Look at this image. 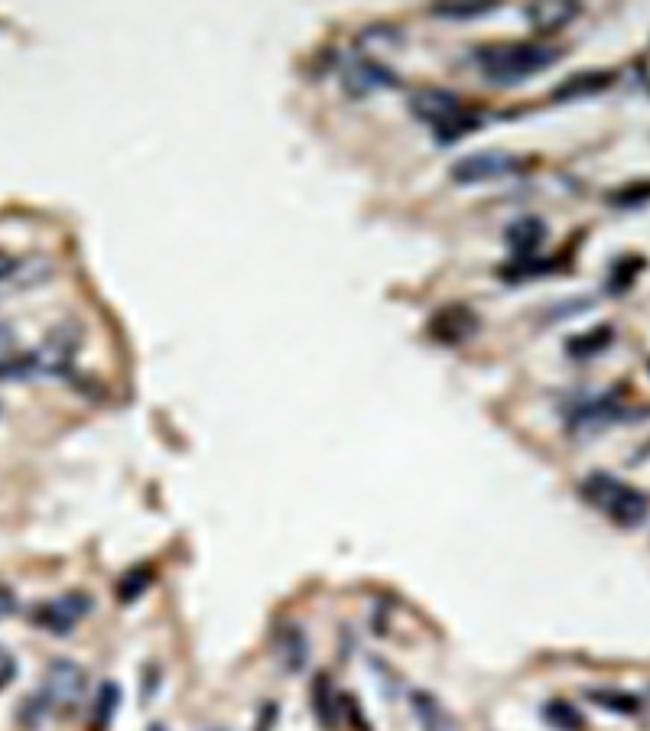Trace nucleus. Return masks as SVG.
Masks as SVG:
<instances>
[{"mask_svg": "<svg viewBox=\"0 0 650 731\" xmlns=\"http://www.w3.org/2000/svg\"><path fill=\"white\" fill-rule=\"evenodd\" d=\"M88 598L85 595H59V598H49L36 611H33V624L39 631H49V634H69L78 621L88 615Z\"/></svg>", "mask_w": 650, "mask_h": 731, "instance_id": "obj_7", "label": "nucleus"}, {"mask_svg": "<svg viewBox=\"0 0 650 731\" xmlns=\"http://www.w3.org/2000/svg\"><path fill=\"white\" fill-rule=\"evenodd\" d=\"M413 712H416V719H420L423 731H455L452 715H449L446 709H442L433 696L413 693Z\"/></svg>", "mask_w": 650, "mask_h": 731, "instance_id": "obj_13", "label": "nucleus"}, {"mask_svg": "<svg viewBox=\"0 0 650 731\" xmlns=\"http://www.w3.org/2000/svg\"><path fill=\"white\" fill-rule=\"evenodd\" d=\"M576 13H579L576 4H533V7H527V20L537 26L540 33H553V30H563Z\"/></svg>", "mask_w": 650, "mask_h": 731, "instance_id": "obj_11", "label": "nucleus"}, {"mask_svg": "<svg viewBox=\"0 0 650 731\" xmlns=\"http://www.w3.org/2000/svg\"><path fill=\"white\" fill-rule=\"evenodd\" d=\"M585 699L598 709L618 712V715H641L644 712V699L634 696V693H624V689H589Z\"/></svg>", "mask_w": 650, "mask_h": 731, "instance_id": "obj_10", "label": "nucleus"}, {"mask_svg": "<svg viewBox=\"0 0 650 731\" xmlns=\"http://www.w3.org/2000/svg\"><path fill=\"white\" fill-rule=\"evenodd\" d=\"M75 351H78V329L75 325H59L56 332H49V338L33 355H26L23 361L13 364L10 374H39V377L65 374L72 368Z\"/></svg>", "mask_w": 650, "mask_h": 731, "instance_id": "obj_4", "label": "nucleus"}, {"mask_svg": "<svg viewBox=\"0 0 650 731\" xmlns=\"http://www.w3.org/2000/svg\"><path fill=\"white\" fill-rule=\"evenodd\" d=\"M546 719H550L553 725H559V728H566V731H579V715L572 712L566 702H553L550 706V712H546Z\"/></svg>", "mask_w": 650, "mask_h": 731, "instance_id": "obj_18", "label": "nucleus"}, {"mask_svg": "<svg viewBox=\"0 0 650 731\" xmlns=\"http://www.w3.org/2000/svg\"><path fill=\"white\" fill-rule=\"evenodd\" d=\"M10 611H13V592L0 585V618H7Z\"/></svg>", "mask_w": 650, "mask_h": 731, "instance_id": "obj_20", "label": "nucleus"}, {"mask_svg": "<svg viewBox=\"0 0 650 731\" xmlns=\"http://www.w3.org/2000/svg\"><path fill=\"white\" fill-rule=\"evenodd\" d=\"M13 676H17V660H13L4 647H0V689H4Z\"/></svg>", "mask_w": 650, "mask_h": 731, "instance_id": "obj_19", "label": "nucleus"}, {"mask_svg": "<svg viewBox=\"0 0 650 731\" xmlns=\"http://www.w3.org/2000/svg\"><path fill=\"white\" fill-rule=\"evenodd\" d=\"M540 241H543V225H540V221L524 218V221H517V225L511 228V244H514L517 254L533 251V247H540Z\"/></svg>", "mask_w": 650, "mask_h": 731, "instance_id": "obj_15", "label": "nucleus"}, {"mask_svg": "<svg viewBox=\"0 0 650 731\" xmlns=\"http://www.w3.org/2000/svg\"><path fill=\"white\" fill-rule=\"evenodd\" d=\"M316 712H319V722L329 728V731H348L351 722L364 725L361 722V712L355 706V699H348L345 693H338V689L329 680H319L316 683Z\"/></svg>", "mask_w": 650, "mask_h": 731, "instance_id": "obj_8", "label": "nucleus"}, {"mask_svg": "<svg viewBox=\"0 0 650 731\" xmlns=\"http://www.w3.org/2000/svg\"><path fill=\"white\" fill-rule=\"evenodd\" d=\"M277 660L293 673L306 667V637L299 628H293V624H286L277 634Z\"/></svg>", "mask_w": 650, "mask_h": 731, "instance_id": "obj_12", "label": "nucleus"}, {"mask_svg": "<svg viewBox=\"0 0 650 731\" xmlns=\"http://www.w3.org/2000/svg\"><path fill=\"white\" fill-rule=\"evenodd\" d=\"M85 686H88V676L78 663L56 660L46 673V686H43V693H39V699H43L46 712H69L82 702Z\"/></svg>", "mask_w": 650, "mask_h": 731, "instance_id": "obj_5", "label": "nucleus"}, {"mask_svg": "<svg viewBox=\"0 0 650 731\" xmlns=\"http://www.w3.org/2000/svg\"><path fill=\"white\" fill-rule=\"evenodd\" d=\"M556 62H559V49L537 46V43H498V46L478 49V69L494 85H517L530 75L546 72Z\"/></svg>", "mask_w": 650, "mask_h": 731, "instance_id": "obj_1", "label": "nucleus"}, {"mask_svg": "<svg viewBox=\"0 0 650 731\" xmlns=\"http://www.w3.org/2000/svg\"><path fill=\"white\" fill-rule=\"evenodd\" d=\"M611 82H615V75L611 72H582V75L566 78V82L553 91V98L556 101H576L585 95H598V91H605Z\"/></svg>", "mask_w": 650, "mask_h": 731, "instance_id": "obj_9", "label": "nucleus"}, {"mask_svg": "<svg viewBox=\"0 0 650 731\" xmlns=\"http://www.w3.org/2000/svg\"><path fill=\"white\" fill-rule=\"evenodd\" d=\"M390 85V75L381 69V65L374 62H355L348 72V88L355 91H374V88H384Z\"/></svg>", "mask_w": 650, "mask_h": 731, "instance_id": "obj_14", "label": "nucleus"}, {"mask_svg": "<svg viewBox=\"0 0 650 731\" xmlns=\"http://www.w3.org/2000/svg\"><path fill=\"white\" fill-rule=\"evenodd\" d=\"M585 498H589L598 511L605 517H611L621 527H637L644 524L650 514V501L644 498L641 491L624 485V481L611 478V475H592L585 481Z\"/></svg>", "mask_w": 650, "mask_h": 731, "instance_id": "obj_2", "label": "nucleus"}, {"mask_svg": "<svg viewBox=\"0 0 650 731\" xmlns=\"http://www.w3.org/2000/svg\"><path fill=\"white\" fill-rule=\"evenodd\" d=\"M13 267H17V264H13L10 257H4V254H0V280H4V277H10V273H13Z\"/></svg>", "mask_w": 650, "mask_h": 731, "instance_id": "obj_21", "label": "nucleus"}, {"mask_svg": "<svg viewBox=\"0 0 650 731\" xmlns=\"http://www.w3.org/2000/svg\"><path fill=\"white\" fill-rule=\"evenodd\" d=\"M117 699H121V693H117V689L111 686V683H104L101 686V693H98V706H95V728L98 731H104L108 728V722H111V715H114V706H117Z\"/></svg>", "mask_w": 650, "mask_h": 731, "instance_id": "obj_16", "label": "nucleus"}, {"mask_svg": "<svg viewBox=\"0 0 650 731\" xmlns=\"http://www.w3.org/2000/svg\"><path fill=\"white\" fill-rule=\"evenodd\" d=\"M413 111L423 117L426 124L436 127V134L442 143H452L465 134H472V130L481 124V117H475L472 111H465L459 98L449 95V91H439V88H423L413 95Z\"/></svg>", "mask_w": 650, "mask_h": 731, "instance_id": "obj_3", "label": "nucleus"}, {"mask_svg": "<svg viewBox=\"0 0 650 731\" xmlns=\"http://www.w3.org/2000/svg\"><path fill=\"white\" fill-rule=\"evenodd\" d=\"M150 731H166V728H163V725H153Z\"/></svg>", "mask_w": 650, "mask_h": 731, "instance_id": "obj_22", "label": "nucleus"}, {"mask_svg": "<svg viewBox=\"0 0 650 731\" xmlns=\"http://www.w3.org/2000/svg\"><path fill=\"white\" fill-rule=\"evenodd\" d=\"M491 10V4H442L436 7L433 13H439V17H452V20H462V17H485V13Z\"/></svg>", "mask_w": 650, "mask_h": 731, "instance_id": "obj_17", "label": "nucleus"}, {"mask_svg": "<svg viewBox=\"0 0 650 731\" xmlns=\"http://www.w3.org/2000/svg\"><path fill=\"white\" fill-rule=\"evenodd\" d=\"M517 169H520L517 156L485 150V153L462 156V160L452 166V179L462 182V186H475V182H488V179H501L507 173H517Z\"/></svg>", "mask_w": 650, "mask_h": 731, "instance_id": "obj_6", "label": "nucleus"}]
</instances>
